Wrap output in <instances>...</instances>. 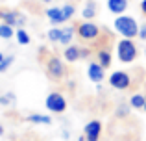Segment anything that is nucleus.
Returning a JSON list of instances; mask_svg holds the SVG:
<instances>
[{"label":"nucleus","mask_w":146,"mask_h":141,"mask_svg":"<svg viewBox=\"0 0 146 141\" xmlns=\"http://www.w3.org/2000/svg\"><path fill=\"white\" fill-rule=\"evenodd\" d=\"M139 37L141 39H146V24L143 26V30H139Z\"/></svg>","instance_id":"obj_24"},{"label":"nucleus","mask_w":146,"mask_h":141,"mask_svg":"<svg viewBox=\"0 0 146 141\" xmlns=\"http://www.w3.org/2000/svg\"><path fill=\"white\" fill-rule=\"evenodd\" d=\"M107 9L118 17L128 9V0H107Z\"/></svg>","instance_id":"obj_11"},{"label":"nucleus","mask_w":146,"mask_h":141,"mask_svg":"<svg viewBox=\"0 0 146 141\" xmlns=\"http://www.w3.org/2000/svg\"><path fill=\"white\" fill-rule=\"evenodd\" d=\"M11 63H13V56H6V58L2 59V63H0V72H6L9 69Z\"/></svg>","instance_id":"obj_21"},{"label":"nucleus","mask_w":146,"mask_h":141,"mask_svg":"<svg viewBox=\"0 0 146 141\" xmlns=\"http://www.w3.org/2000/svg\"><path fill=\"white\" fill-rule=\"evenodd\" d=\"M63 11H65V15H67V19H70L72 15L76 13V7L72 6V4H65V6H63Z\"/></svg>","instance_id":"obj_22"},{"label":"nucleus","mask_w":146,"mask_h":141,"mask_svg":"<svg viewBox=\"0 0 146 141\" xmlns=\"http://www.w3.org/2000/svg\"><path fill=\"white\" fill-rule=\"evenodd\" d=\"M63 58L67 59V61L74 63L76 59H80V58H82V50H80V48L76 47V45H70V47H67V50H65Z\"/></svg>","instance_id":"obj_12"},{"label":"nucleus","mask_w":146,"mask_h":141,"mask_svg":"<svg viewBox=\"0 0 146 141\" xmlns=\"http://www.w3.org/2000/svg\"><path fill=\"white\" fill-rule=\"evenodd\" d=\"M2 134H4V128H2V126H0V136H2Z\"/></svg>","instance_id":"obj_27"},{"label":"nucleus","mask_w":146,"mask_h":141,"mask_svg":"<svg viewBox=\"0 0 146 141\" xmlns=\"http://www.w3.org/2000/svg\"><path fill=\"white\" fill-rule=\"evenodd\" d=\"M44 106L52 113H63L67 110V100H65V97L61 93H50L46 100H44Z\"/></svg>","instance_id":"obj_3"},{"label":"nucleus","mask_w":146,"mask_h":141,"mask_svg":"<svg viewBox=\"0 0 146 141\" xmlns=\"http://www.w3.org/2000/svg\"><path fill=\"white\" fill-rule=\"evenodd\" d=\"M72 35H74V28H72V26H68V28H63L59 43H61V45H68V43L72 41Z\"/></svg>","instance_id":"obj_17"},{"label":"nucleus","mask_w":146,"mask_h":141,"mask_svg":"<svg viewBox=\"0 0 146 141\" xmlns=\"http://www.w3.org/2000/svg\"><path fill=\"white\" fill-rule=\"evenodd\" d=\"M87 76H89L91 82H96L100 84L104 80V76H106V72H104V67L100 65V63H89V67H87Z\"/></svg>","instance_id":"obj_9"},{"label":"nucleus","mask_w":146,"mask_h":141,"mask_svg":"<svg viewBox=\"0 0 146 141\" xmlns=\"http://www.w3.org/2000/svg\"><path fill=\"white\" fill-rule=\"evenodd\" d=\"M13 35H15L13 26L7 24V22H2V24H0V37H2V39H11Z\"/></svg>","instance_id":"obj_16"},{"label":"nucleus","mask_w":146,"mask_h":141,"mask_svg":"<svg viewBox=\"0 0 146 141\" xmlns=\"http://www.w3.org/2000/svg\"><path fill=\"white\" fill-rule=\"evenodd\" d=\"M143 110H144V112H146V102H144V108H143Z\"/></svg>","instance_id":"obj_28"},{"label":"nucleus","mask_w":146,"mask_h":141,"mask_svg":"<svg viewBox=\"0 0 146 141\" xmlns=\"http://www.w3.org/2000/svg\"><path fill=\"white\" fill-rule=\"evenodd\" d=\"M129 84H131V78L126 71H115L111 72L109 76V86L115 87V89H128Z\"/></svg>","instance_id":"obj_4"},{"label":"nucleus","mask_w":146,"mask_h":141,"mask_svg":"<svg viewBox=\"0 0 146 141\" xmlns=\"http://www.w3.org/2000/svg\"><path fill=\"white\" fill-rule=\"evenodd\" d=\"M144 102H146V97L143 95H131V98H129V106H131L133 110H143L144 108Z\"/></svg>","instance_id":"obj_13"},{"label":"nucleus","mask_w":146,"mask_h":141,"mask_svg":"<svg viewBox=\"0 0 146 141\" xmlns=\"http://www.w3.org/2000/svg\"><path fill=\"white\" fill-rule=\"evenodd\" d=\"M98 63L104 67V69H107V67L111 65V54L107 50H100L98 52Z\"/></svg>","instance_id":"obj_18"},{"label":"nucleus","mask_w":146,"mask_h":141,"mask_svg":"<svg viewBox=\"0 0 146 141\" xmlns=\"http://www.w3.org/2000/svg\"><path fill=\"white\" fill-rule=\"evenodd\" d=\"M78 35L85 41H91V39H96L100 35V26H96L94 22L87 21V22H82L78 26Z\"/></svg>","instance_id":"obj_5"},{"label":"nucleus","mask_w":146,"mask_h":141,"mask_svg":"<svg viewBox=\"0 0 146 141\" xmlns=\"http://www.w3.org/2000/svg\"><path fill=\"white\" fill-rule=\"evenodd\" d=\"M117 56H118V59H120L122 63L135 61V58H137V47H135V43H133L131 39H128V37L120 39L117 43Z\"/></svg>","instance_id":"obj_2"},{"label":"nucleus","mask_w":146,"mask_h":141,"mask_svg":"<svg viewBox=\"0 0 146 141\" xmlns=\"http://www.w3.org/2000/svg\"><path fill=\"white\" fill-rule=\"evenodd\" d=\"M46 17L52 24H63L65 21H68L67 15H65L63 7H48L46 9Z\"/></svg>","instance_id":"obj_10"},{"label":"nucleus","mask_w":146,"mask_h":141,"mask_svg":"<svg viewBox=\"0 0 146 141\" xmlns=\"http://www.w3.org/2000/svg\"><path fill=\"white\" fill-rule=\"evenodd\" d=\"M48 76L52 80H61L65 76V65L59 58H50L48 59V65H46Z\"/></svg>","instance_id":"obj_6"},{"label":"nucleus","mask_w":146,"mask_h":141,"mask_svg":"<svg viewBox=\"0 0 146 141\" xmlns=\"http://www.w3.org/2000/svg\"><path fill=\"white\" fill-rule=\"evenodd\" d=\"M117 113H118V115H128V108H126V106H120Z\"/></svg>","instance_id":"obj_23"},{"label":"nucleus","mask_w":146,"mask_h":141,"mask_svg":"<svg viewBox=\"0 0 146 141\" xmlns=\"http://www.w3.org/2000/svg\"><path fill=\"white\" fill-rule=\"evenodd\" d=\"M100 132H102V123L100 121H89L83 126V136L87 138V141H98Z\"/></svg>","instance_id":"obj_7"},{"label":"nucleus","mask_w":146,"mask_h":141,"mask_svg":"<svg viewBox=\"0 0 146 141\" xmlns=\"http://www.w3.org/2000/svg\"><path fill=\"white\" fill-rule=\"evenodd\" d=\"M82 15L87 19V21H91V19L96 15V2H94V0H89V2H87V6L83 7V13Z\"/></svg>","instance_id":"obj_14"},{"label":"nucleus","mask_w":146,"mask_h":141,"mask_svg":"<svg viewBox=\"0 0 146 141\" xmlns=\"http://www.w3.org/2000/svg\"><path fill=\"white\" fill-rule=\"evenodd\" d=\"M43 2H52V0H43Z\"/></svg>","instance_id":"obj_29"},{"label":"nucleus","mask_w":146,"mask_h":141,"mask_svg":"<svg viewBox=\"0 0 146 141\" xmlns=\"http://www.w3.org/2000/svg\"><path fill=\"white\" fill-rule=\"evenodd\" d=\"M28 121L30 123H37V124H50L52 123V119L48 115H43V113H32L28 117Z\"/></svg>","instance_id":"obj_15"},{"label":"nucleus","mask_w":146,"mask_h":141,"mask_svg":"<svg viewBox=\"0 0 146 141\" xmlns=\"http://www.w3.org/2000/svg\"><path fill=\"white\" fill-rule=\"evenodd\" d=\"M61 32H63V28H52L48 32V39L52 41V43H59L61 39Z\"/></svg>","instance_id":"obj_20"},{"label":"nucleus","mask_w":146,"mask_h":141,"mask_svg":"<svg viewBox=\"0 0 146 141\" xmlns=\"http://www.w3.org/2000/svg\"><path fill=\"white\" fill-rule=\"evenodd\" d=\"M115 30L122 37H128V39L139 35V24H137V21L133 17H128V15H118L115 19Z\"/></svg>","instance_id":"obj_1"},{"label":"nucleus","mask_w":146,"mask_h":141,"mask_svg":"<svg viewBox=\"0 0 146 141\" xmlns=\"http://www.w3.org/2000/svg\"><path fill=\"white\" fill-rule=\"evenodd\" d=\"M141 11L146 15V0H143V2H141Z\"/></svg>","instance_id":"obj_25"},{"label":"nucleus","mask_w":146,"mask_h":141,"mask_svg":"<svg viewBox=\"0 0 146 141\" xmlns=\"http://www.w3.org/2000/svg\"><path fill=\"white\" fill-rule=\"evenodd\" d=\"M144 56H146V48H144Z\"/></svg>","instance_id":"obj_30"},{"label":"nucleus","mask_w":146,"mask_h":141,"mask_svg":"<svg viewBox=\"0 0 146 141\" xmlns=\"http://www.w3.org/2000/svg\"><path fill=\"white\" fill-rule=\"evenodd\" d=\"M17 41L21 45H28L30 43V35H28V32H26L24 28H19L17 30Z\"/></svg>","instance_id":"obj_19"},{"label":"nucleus","mask_w":146,"mask_h":141,"mask_svg":"<svg viewBox=\"0 0 146 141\" xmlns=\"http://www.w3.org/2000/svg\"><path fill=\"white\" fill-rule=\"evenodd\" d=\"M0 21L7 22V24H11V26H19V28L24 24V17H22L21 13H17V11H7V9L0 11Z\"/></svg>","instance_id":"obj_8"},{"label":"nucleus","mask_w":146,"mask_h":141,"mask_svg":"<svg viewBox=\"0 0 146 141\" xmlns=\"http://www.w3.org/2000/svg\"><path fill=\"white\" fill-rule=\"evenodd\" d=\"M4 58H6V56H4L2 52H0V63H2V59H4Z\"/></svg>","instance_id":"obj_26"}]
</instances>
